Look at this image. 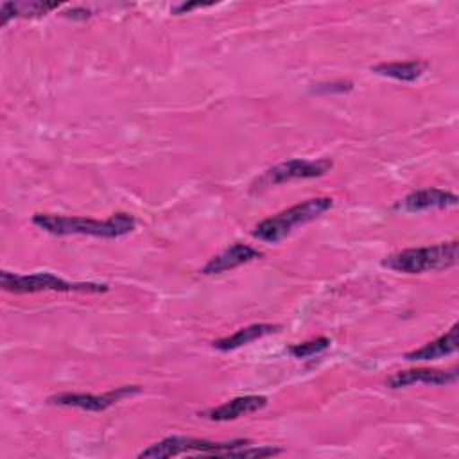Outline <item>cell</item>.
<instances>
[{
	"mask_svg": "<svg viewBox=\"0 0 459 459\" xmlns=\"http://www.w3.org/2000/svg\"><path fill=\"white\" fill-rule=\"evenodd\" d=\"M32 224L50 235H88L99 238H120L131 233L136 226V219L127 212H117L106 221L77 217V215H57V213H34Z\"/></svg>",
	"mask_w": 459,
	"mask_h": 459,
	"instance_id": "1",
	"label": "cell"
},
{
	"mask_svg": "<svg viewBox=\"0 0 459 459\" xmlns=\"http://www.w3.org/2000/svg\"><path fill=\"white\" fill-rule=\"evenodd\" d=\"M459 240L439 242L425 247H407L382 260V265L405 274H421L429 271H443L457 265Z\"/></svg>",
	"mask_w": 459,
	"mask_h": 459,
	"instance_id": "2",
	"label": "cell"
},
{
	"mask_svg": "<svg viewBox=\"0 0 459 459\" xmlns=\"http://www.w3.org/2000/svg\"><path fill=\"white\" fill-rule=\"evenodd\" d=\"M333 206V199L332 197H312L307 199L303 203H298L294 206H289L264 221H260L251 235L262 242H269V244H276L280 240H283L287 235L292 233L294 228L303 226L317 217H321L325 212H328Z\"/></svg>",
	"mask_w": 459,
	"mask_h": 459,
	"instance_id": "3",
	"label": "cell"
},
{
	"mask_svg": "<svg viewBox=\"0 0 459 459\" xmlns=\"http://www.w3.org/2000/svg\"><path fill=\"white\" fill-rule=\"evenodd\" d=\"M249 439H230V441H212L190 436H167L161 441H156L143 448L138 457L140 459H167L183 454H201V455H215V457H240V452Z\"/></svg>",
	"mask_w": 459,
	"mask_h": 459,
	"instance_id": "4",
	"label": "cell"
},
{
	"mask_svg": "<svg viewBox=\"0 0 459 459\" xmlns=\"http://www.w3.org/2000/svg\"><path fill=\"white\" fill-rule=\"evenodd\" d=\"M0 287L13 294H34V292H108V283H97V281H66L54 273H29V274H18L2 271L0 273Z\"/></svg>",
	"mask_w": 459,
	"mask_h": 459,
	"instance_id": "5",
	"label": "cell"
},
{
	"mask_svg": "<svg viewBox=\"0 0 459 459\" xmlns=\"http://www.w3.org/2000/svg\"><path fill=\"white\" fill-rule=\"evenodd\" d=\"M333 161L330 158H317V160H305V158H292L281 163H276L264 170L251 185V192L264 190L269 186H276L281 183H289L294 179H314L321 178L330 172Z\"/></svg>",
	"mask_w": 459,
	"mask_h": 459,
	"instance_id": "6",
	"label": "cell"
},
{
	"mask_svg": "<svg viewBox=\"0 0 459 459\" xmlns=\"http://www.w3.org/2000/svg\"><path fill=\"white\" fill-rule=\"evenodd\" d=\"M140 393V385H120L109 389L102 394H90V393H59L47 398V403L59 405V407H75L88 412H102L111 405L118 403L120 400Z\"/></svg>",
	"mask_w": 459,
	"mask_h": 459,
	"instance_id": "7",
	"label": "cell"
},
{
	"mask_svg": "<svg viewBox=\"0 0 459 459\" xmlns=\"http://www.w3.org/2000/svg\"><path fill=\"white\" fill-rule=\"evenodd\" d=\"M459 378V369L454 366L450 369H434V368H414V369H403L396 371L391 377H387L385 385L389 389H402L414 384H425V385H450L455 384Z\"/></svg>",
	"mask_w": 459,
	"mask_h": 459,
	"instance_id": "8",
	"label": "cell"
},
{
	"mask_svg": "<svg viewBox=\"0 0 459 459\" xmlns=\"http://www.w3.org/2000/svg\"><path fill=\"white\" fill-rule=\"evenodd\" d=\"M457 201L459 199L455 194L443 190V188L429 186V188H420V190L407 194L403 199H400L396 203V210H402L407 213H418V212H427V210L450 208V206H455Z\"/></svg>",
	"mask_w": 459,
	"mask_h": 459,
	"instance_id": "9",
	"label": "cell"
},
{
	"mask_svg": "<svg viewBox=\"0 0 459 459\" xmlns=\"http://www.w3.org/2000/svg\"><path fill=\"white\" fill-rule=\"evenodd\" d=\"M262 256V251H258L256 247L244 244V242H235L231 246H228L224 251L217 253L215 256H212L203 267H201V274L204 276H213V274H221L226 271H231L235 267H240L244 264H249L256 258Z\"/></svg>",
	"mask_w": 459,
	"mask_h": 459,
	"instance_id": "10",
	"label": "cell"
},
{
	"mask_svg": "<svg viewBox=\"0 0 459 459\" xmlns=\"http://www.w3.org/2000/svg\"><path fill=\"white\" fill-rule=\"evenodd\" d=\"M267 405V398L262 394H246V396H237L231 398L228 402H224L222 405L206 409L203 412H199V416L212 420V421H230V420H237L240 416L262 411Z\"/></svg>",
	"mask_w": 459,
	"mask_h": 459,
	"instance_id": "11",
	"label": "cell"
},
{
	"mask_svg": "<svg viewBox=\"0 0 459 459\" xmlns=\"http://www.w3.org/2000/svg\"><path fill=\"white\" fill-rule=\"evenodd\" d=\"M457 351V325H454L448 332L439 335L437 339L423 344L421 348H416L412 351H407L403 355L405 360L416 362V360H436L446 355H452Z\"/></svg>",
	"mask_w": 459,
	"mask_h": 459,
	"instance_id": "12",
	"label": "cell"
},
{
	"mask_svg": "<svg viewBox=\"0 0 459 459\" xmlns=\"http://www.w3.org/2000/svg\"><path fill=\"white\" fill-rule=\"evenodd\" d=\"M281 326L280 325H273V323H255L249 326H244L240 330H237L235 333L228 335V337H221L217 341L212 342V346L219 351H233L237 348H242L256 339H262L269 333L278 332Z\"/></svg>",
	"mask_w": 459,
	"mask_h": 459,
	"instance_id": "13",
	"label": "cell"
},
{
	"mask_svg": "<svg viewBox=\"0 0 459 459\" xmlns=\"http://www.w3.org/2000/svg\"><path fill=\"white\" fill-rule=\"evenodd\" d=\"M427 63L425 61H393V63H378L373 65L369 70L377 75L382 77H389L394 81H402V82H414L416 79H420L423 75V72L427 70Z\"/></svg>",
	"mask_w": 459,
	"mask_h": 459,
	"instance_id": "14",
	"label": "cell"
},
{
	"mask_svg": "<svg viewBox=\"0 0 459 459\" xmlns=\"http://www.w3.org/2000/svg\"><path fill=\"white\" fill-rule=\"evenodd\" d=\"M56 2H39V0H25V2H4L0 7V25H5L11 18H38L45 16L50 11L57 9Z\"/></svg>",
	"mask_w": 459,
	"mask_h": 459,
	"instance_id": "15",
	"label": "cell"
},
{
	"mask_svg": "<svg viewBox=\"0 0 459 459\" xmlns=\"http://www.w3.org/2000/svg\"><path fill=\"white\" fill-rule=\"evenodd\" d=\"M326 348H330V339L328 337H316V339H310V341H305V342L290 344L287 348V351L294 359H308V357H314V355L325 351Z\"/></svg>",
	"mask_w": 459,
	"mask_h": 459,
	"instance_id": "16",
	"label": "cell"
},
{
	"mask_svg": "<svg viewBox=\"0 0 459 459\" xmlns=\"http://www.w3.org/2000/svg\"><path fill=\"white\" fill-rule=\"evenodd\" d=\"M353 88V84L350 81H339V82H330V84H317L316 86V91H323V93H332V91H337V93H344V91H350Z\"/></svg>",
	"mask_w": 459,
	"mask_h": 459,
	"instance_id": "17",
	"label": "cell"
},
{
	"mask_svg": "<svg viewBox=\"0 0 459 459\" xmlns=\"http://www.w3.org/2000/svg\"><path fill=\"white\" fill-rule=\"evenodd\" d=\"M63 16L72 18V20H88L91 16V11H88L86 7H72V11L65 13Z\"/></svg>",
	"mask_w": 459,
	"mask_h": 459,
	"instance_id": "18",
	"label": "cell"
},
{
	"mask_svg": "<svg viewBox=\"0 0 459 459\" xmlns=\"http://www.w3.org/2000/svg\"><path fill=\"white\" fill-rule=\"evenodd\" d=\"M204 4H201V2H195V4H178V5H174L170 11L174 13V14H183L185 11H190V9H194V7H203Z\"/></svg>",
	"mask_w": 459,
	"mask_h": 459,
	"instance_id": "19",
	"label": "cell"
}]
</instances>
